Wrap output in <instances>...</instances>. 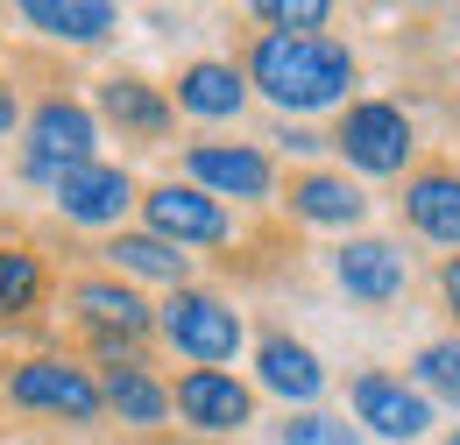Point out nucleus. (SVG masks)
I'll use <instances>...</instances> for the list:
<instances>
[{"label":"nucleus","mask_w":460,"mask_h":445,"mask_svg":"<svg viewBox=\"0 0 460 445\" xmlns=\"http://www.w3.org/2000/svg\"><path fill=\"white\" fill-rule=\"evenodd\" d=\"M354 410H361V424L383 432V439H425V432H432V403L418 389H403V382H390V375H361V382H354Z\"/></svg>","instance_id":"423d86ee"},{"label":"nucleus","mask_w":460,"mask_h":445,"mask_svg":"<svg viewBox=\"0 0 460 445\" xmlns=\"http://www.w3.org/2000/svg\"><path fill=\"white\" fill-rule=\"evenodd\" d=\"M333 142L347 149V163H354V170L390 177V170H403V156H411V120H403L397 107H383V100H361V107L341 120Z\"/></svg>","instance_id":"20e7f679"},{"label":"nucleus","mask_w":460,"mask_h":445,"mask_svg":"<svg viewBox=\"0 0 460 445\" xmlns=\"http://www.w3.org/2000/svg\"><path fill=\"white\" fill-rule=\"evenodd\" d=\"M107 255H114V269H128V276H164V283L184 290V255H177L171 240H156V233H120Z\"/></svg>","instance_id":"6ab92c4d"},{"label":"nucleus","mask_w":460,"mask_h":445,"mask_svg":"<svg viewBox=\"0 0 460 445\" xmlns=\"http://www.w3.org/2000/svg\"><path fill=\"white\" fill-rule=\"evenodd\" d=\"M107 403H114L128 424H164V417H171V396L142 375V361H120V368H107Z\"/></svg>","instance_id":"f3484780"},{"label":"nucleus","mask_w":460,"mask_h":445,"mask_svg":"<svg viewBox=\"0 0 460 445\" xmlns=\"http://www.w3.org/2000/svg\"><path fill=\"white\" fill-rule=\"evenodd\" d=\"M149 226H156V240H227V213L199 191V184H164V191H149Z\"/></svg>","instance_id":"0eeeda50"},{"label":"nucleus","mask_w":460,"mask_h":445,"mask_svg":"<svg viewBox=\"0 0 460 445\" xmlns=\"http://www.w3.org/2000/svg\"><path fill=\"white\" fill-rule=\"evenodd\" d=\"M418 382H425V389H439L447 403H460V339H439V346H425V353H418Z\"/></svg>","instance_id":"4be33fe9"},{"label":"nucleus","mask_w":460,"mask_h":445,"mask_svg":"<svg viewBox=\"0 0 460 445\" xmlns=\"http://www.w3.org/2000/svg\"><path fill=\"white\" fill-rule=\"evenodd\" d=\"M7 127H14V92L0 85V135H7Z\"/></svg>","instance_id":"a878e982"},{"label":"nucleus","mask_w":460,"mask_h":445,"mask_svg":"<svg viewBox=\"0 0 460 445\" xmlns=\"http://www.w3.org/2000/svg\"><path fill=\"white\" fill-rule=\"evenodd\" d=\"M85 163H93V113L71 107V100L36 107V120H29V177H43L58 191L64 170H85Z\"/></svg>","instance_id":"7ed1b4c3"},{"label":"nucleus","mask_w":460,"mask_h":445,"mask_svg":"<svg viewBox=\"0 0 460 445\" xmlns=\"http://www.w3.org/2000/svg\"><path fill=\"white\" fill-rule=\"evenodd\" d=\"M333 269H341L347 297H368V304H390V297L403 290V255L390 248V240H347Z\"/></svg>","instance_id":"9d476101"},{"label":"nucleus","mask_w":460,"mask_h":445,"mask_svg":"<svg viewBox=\"0 0 460 445\" xmlns=\"http://www.w3.org/2000/svg\"><path fill=\"white\" fill-rule=\"evenodd\" d=\"M22 22L29 29H43V36H64V43H93V36H107L120 14L107 0H29L22 7Z\"/></svg>","instance_id":"4468645a"},{"label":"nucleus","mask_w":460,"mask_h":445,"mask_svg":"<svg viewBox=\"0 0 460 445\" xmlns=\"http://www.w3.org/2000/svg\"><path fill=\"white\" fill-rule=\"evenodd\" d=\"M403 213H411V226H418L425 240L460 248V177L454 170H425V177L403 191Z\"/></svg>","instance_id":"9b49d317"},{"label":"nucleus","mask_w":460,"mask_h":445,"mask_svg":"<svg viewBox=\"0 0 460 445\" xmlns=\"http://www.w3.org/2000/svg\"><path fill=\"white\" fill-rule=\"evenodd\" d=\"M128 198H135V184L107 163H85V170H64L58 177V205L64 220H85V226H107L128 213Z\"/></svg>","instance_id":"6e6552de"},{"label":"nucleus","mask_w":460,"mask_h":445,"mask_svg":"<svg viewBox=\"0 0 460 445\" xmlns=\"http://www.w3.org/2000/svg\"><path fill=\"white\" fill-rule=\"evenodd\" d=\"M284 445H354V432H347L341 417H290Z\"/></svg>","instance_id":"b1692460"},{"label":"nucleus","mask_w":460,"mask_h":445,"mask_svg":"<svg viewBox=\"0 0 460 445\" xmlns=\"http://www.w3.org/2000/svg\"><path fill=\"white\" fill-rule=\"evenodd\" d=\"M255 368H262V389L284 396V403H312V396L326 389V368H319L312 346H297V339H262Z\"/></svg>","instance_id":"f8f14e48"},{"label":"nucleus","mask_w":460,"mask_h":445,"mask_svg":"<svg viewBox=\"0 0 460 445\" xmlns=\"http://www.w3.org/2000/svg\"><path fill=\"white\" fill-rule=\"evenodd\" d=\"M447 445H460V432H454V439H447Z\"/></svg>","instance_id":"bb28decb"},{"label":"nucleus","mask_w":460,"mask_h":445,"mask_svg":"<svg viewBox=\"0 0 460 445\" xmlns=\"http://www.w3.org/2000/svg\"><path fill=\"white\" fill-rule=\"evenodd\" d=\"M78 311H85V318H100V326H120V333H142V326H149L142 297H135V290H120V283H78Z\"/></svg>","instance_id":"aec40b11"},{"label":"nucleus","mask_w":460,"mask_h":445,"mask_svg":"<svg viewBox=\"0 0 460 445\" xmlns=\"http://www.w3.org/2000/svg\"><path fill=\"white\" fill-rule=\"evenodd\" d=\"M177 410L199 424V432H241L248 424V389L220 375V368H191L184 382H177Z\"/></svg>","instance_id":"1a4fd4ad"},{"label":"nucleus","mask_w":460,"mask_h":445,"mask_svg":"<svg viewBox=\"0 0 460 445\" xmlns=\"http://www.w3.org/2000/svg\"><path fill=\"white\" fill-rule=\"evenodd\" d=\"M100 107L114 113L120 127H135V135H164V127H171V107H164V100H156L142 78H107Z\"/></svg>","instance_id":"a211bd4d"},{"label":"nucleus","mask_w":460,"mask_h":445,"mask_svg":"<svg viewBox=\"0 0 460 445\" xmlns=\"http://www.w3.org/2000/svg\"><path fill=\"white\" fill-rule=\"evenodd\" d=\"M439 290H447V304H454V311H460V255H454V262H447V276H439Z\"/></svg>","instance_id":"393cba45"},{"label":"nucleus","mask_w":460,"mask_h":445,"mask_svg":"<svg viewBox=\"0 0 460 445\" xmlns=\"http://www.w3.org/2000/svg\"><path fill=\"white\" fill-rule=\"evenodd\" d=\"M255 14H262V22H277V36H305V29H319L333 7H326V0H262Z\"/></svg>","instance_id":"5701e85b"},{"label":"nucleus","mask_w":460,"mask_h":445,"mask_svg":"<svg viewBox=\"0 0 460 445\" xmlns=\"http://www.w3.org/2000/svg\"><path fill=\"white\" fill-rule=\"evenodd\" d=\"M241 71L234 64H191L184 78H177V107L199 113V120H227V113H241Z\"/></svg>","instance_id":"2eb2a0df"},{"label":"nucleus","mask_w":460,"mask_h":445,"mask_svg":"<svg viewBox=\"0 0 460 445\" xmlns=\"http://www.w3.org/2000/svg\"><path fill=\"white\" fill-rule=\"evenodd\" d=\"M191 177L213 184V191H227V198H262L270 191V163L255 149H220V142H199L191 149Z\"/></svg>","instance_id":"ddd939ff"},{"label":"nucleus","mask_w":460,"mask_h":445,"mask_svg":"<svg viewBox=\"0 0 460 445\" xmlns=\"http://www.w3.org/2000/svg\"><path fill=\"white\" fill-rule=\"evenodd\" d=\"M248 78L290 113L333 107L347 85H354V57L326 36H262L255 57H248Z\"/></svg>","instance_id":"f257e3e1"},{"label":"nucleus","mask_w":460,"mask_h":445,"mask_svg":"<svg viewBox=\"0 0 460 445\" xmlns=\"http://www.w3.org/2000/svg\"><path fill=\"white\" fill-rule=\"evenodd\" d=\"M164 333H171L177 353H191V361H234V346H241V318H234L220 297H206V290H171V304H164Z\"/></svg>","instance_id":"f03ea898"},{"label":"nucleus","mask_w":460,"mask_h":445,"mask_svg":"<svg viewBox=\"0 0 460 445\" xmlns=\"http://www.w3.org/2000/svg\"><path fill=\"white\" fill-rule=\"evenodd\" d=\"M290 205H297L305 220H319V226H354L361 220V191H354L347 177H297V184H290Z\"/></svg>","instance_id":"dca6fc26"},{"label":"nucleus","mask_w":460,"mask_h":445,"mask_svg":"<svg viewBox=\"0 0 460 445\" xmlns=\"http://www.w3.org/2000/svg\"><path fill=\"white\" fill-rule=\"evenodd\" d=\"M36 290H43L36 255H22V248H0V311H29V304H36Z\"/></svg>","instance_id":"412c9836"},{"label":"nucleus","mask_w":460,"mask_h":445,"mask_svg":"<svg viewBox=\"0 0 460 445\" xmlns=\"http://www.w3.org/2000/svg\"><path fill=\"white\" fill-rule=\"evenodd\" d=\"M7 396L14 403H29V410H64V417H100V389L78 375V368H64V361H22L14 375H7Z\"/></svg>","instance_id":"39448f33"}]
</instances>
